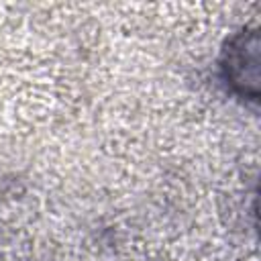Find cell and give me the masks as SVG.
Returning <instances> with one entry per match:
<instances>
[{
    "label": "cell",
    "instance_id": "obj_1",
    "mask_svg": "<svg viewBox=\"0 0 261 261\" xmlns=\"http://www.w3.org/2000/svg\"><path fill=\"white\" fill-rule=\"evenodd\" d=\"M259 51H257V35H241L237 37L226 51V77L234 88L243 94H257L259 80Z\"/></svg>",
    "mask_w": 261,
    "mask_h": 261
}]
</instances>
